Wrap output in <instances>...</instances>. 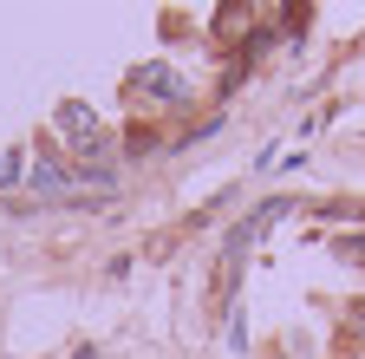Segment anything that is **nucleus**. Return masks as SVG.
<instances>
[{
	"label": "nucleus",
	"mask_w": 365,
	"mask_h": 359,
	"mask_svg": "<svg viewBox=\"0 0 365 359\" xmlns=\"http://www.w3.org/2000/svg\"><path fill=\"white\" fill-rule=\"evenodd\" d=\"M130 92H137V98H163V105H176V98H182V79H176L170 66H144V72H130Z\"/></svg>",
	"instance_id": "f257e3e1"
},
{
	"label": "nucleus",
	"mask_w": 365,
	"mask_h": 359,
	"mask_svg": "<svg viewBox=\"0 0 365 359\" xmlns=\"http://www.w3.org/2000/svg\"><path fill=\"white\" fill-rule=\"evenodd\" d=\"M33 190H39V196H46V190L59 196V190H66V170H53V163H46V170H33Z\"/></svg>",
	"instance_id": "f03ea898"
}]
</instances>
